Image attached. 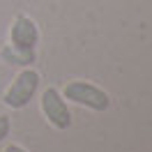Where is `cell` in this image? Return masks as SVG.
<instances>
[{"mask_svg":"<svg viewBox=\"0 0 152 152\" xmlns=\"http://www.w3.org/2000/svg\"><path fill=\"white\" fill-rule=\"evenodd\" d=\"M37 88H39V74L35 69H23L12 81V86L5 90L2 102H5V106H10V108H26L30 104L32 95L37 92Z\"/></svg>","mask_w":152,"mask_h":152,"instance_id":"obj_1","label":"cell"},{"mask_svg":"<svg viewBox=\"0 0 152 152\" xmlns=\"http://www.w3.org/2000/svg\"><path fill=\"white\" fill-rule=\"evenodd\" d=\"M42 111H44L46 120L56 129H67L72 124V113H69L62 95L58 92L56 88H46L42 92Z\"/></svg>","mask_w":152,"mask_h":152,"instance_id":"obj_4","label":"cell"},{"mask_svg":"<svg viewBox=\"0 0 152 152\" xmlns=\"http://www.w3.org/2000/svg\"><path fill=\"white\" fill-rule=\"evenodd\" d=\"M10 42L14 48L19 51H28V53H35V48L39 44V30H37V23L26 16V14H19L14 23H12V30H10Z\"/></svg>","mask_w":152,"mask_h":152,"instance_id":"obj_3","label":"cell"},{"mask_svg":"<svg viewBox=\"0 0 152 152\" xmlns=\"http://www.w3.org/2000/svg\"><path fill=\"white\" fill-rule=\"evenodd\" d=\"M2 152H28V150H23L21 145H16V143H12V145H7V148H5Z\"/></svg>","mask_w":152,"mask_h":152,"instance_id":"obj_7","label":"cell"},{"mask_svg":"<svg viewBox=\"0 0 152 152\" xmlns=\"http://www.w3.org/2000/svg\"><path fill=\"white\" fill-rule=\"evenodd\" d=\"M62 95L69 102H74L78 106H88V108L99 111V113L106 111L108 104H111V99H108V95H106L104 90L92 86V83H88V81H72V83H67Z\"/></svg>","mask_w":152,"mask_h":152,"instance_id":"obj_2","label":"cell"},{"mask_svg":"<svg viewBox=\"0 0 152 152\" xmlns=\"http://www.w3.org/2000/svg\"><path fill=\"white\" fill-rule=\"evenodd\" d=\"M12 129V122H10V118L7 115H0V143L7 138V134H10Z\"/></svg>","mask_w":152,"mask_h":152,"instance_id":"obj_6","label":"cell"},{"mask_svg":"<svg viewBox=\"0 0 152 152\" xmlns=\"http://www.w3.org/2000/svg\"><path fill=\"white\" fill-rule=\"evenodd\" d=\"M0 58H2L5 62H10V65H28V62H32V60H35V53L19 51V48H14V46L10 44V46H5L2 51H0Z\"/></svg>","mask_w":152,"mask_h":152,"instance_id":"obj_5","label":"cell"}]
</instances>
